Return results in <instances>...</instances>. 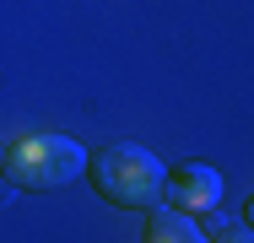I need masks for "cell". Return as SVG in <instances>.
I'll return each mask as SVG.
<instances>
[{
    "label": "cell",
    "mask_w": 254,
    "mask_h": 243,
    "mask_svg": "<svg viewBox=\"0 0 254 243\" xmlns=\"http://www.w3.org/2000/svg\"><path fill=\"white\" fill-rule=\"evenodd\" d=\"M11 189H65L87 173V146L60 135V130H33L0 151Z\"/></svg>",
    "instance_id": "1"
},
{
    "label": "cell",
    "mask_w": 254,
    "mask_h": 243,
    "mask_svg": "<svg viewBox=\"0 0 254 243\" xmlns=\"http://www.w3.org/2000/svg\"><path fill=\"white\" fill-rule=\"evenodd\" d=\"M92 162V184H98L103 200L125 205V211H152L162 205V184H168V168L157 162L146 146L135 141H114L87 157Z\"/></svg>",
    "instance_id": "2"
},
{
    "label": "cell",
    "mask_w": 254,
    "mask_h": 243,
    "mask_svg": "<svg viewBox=\"0 0 254 243\" xmlns=\"http://www.w3.org/2000/svg\"><path fill=\"white\" fill-rule=\"evenodd\" d=\"M162 194H168L173 211H184V216H216V211H222V173L205 168V162H184L179 173H168Z\"/></svg>",
    "instance_id": "3"
},
{
    "label": "cell",
    "mask_w": 254,
    "mask_h": 243,
    "mask_svg": "<svg viewBox=\"0 0 254 243\" xmlns=\"http://www.w3.org/2000/svg\"><path fill=\"white\" fill-rule=\"evenodd\" d=\"M146 243H205L200 222L173 211V205H152V222H146Z\"/></svg>",
    "instance_id": "4"
},
{
    "label": "cell",
    "mask_w": 254,
    "mask_h": 243,
    "mask_svg": "<svg viewBox=\"0 0 254 243\" xmlns=\"http://www.w3.org/2000/svg\"><path fill=\"white\" fill-rule=\"evenodd\" d=\"M216 243H254L249 227H216Z\"/></svg>",
    "instance_id": "5"
},
{
    "label": "cell",
    "mask_w": 254,
    "mask_h": 243,
    "mask_svg": "<svg viewBox=\"0 0 254 243\" xmlns=\"http://www.w3.org/2000/svg\"><path fill=\"white\" fill-rule=\"evenodd\" d=\"M0 200H11V179H0Z\"/></svg>",
    "instance_id": "6"
}]
</instances>
